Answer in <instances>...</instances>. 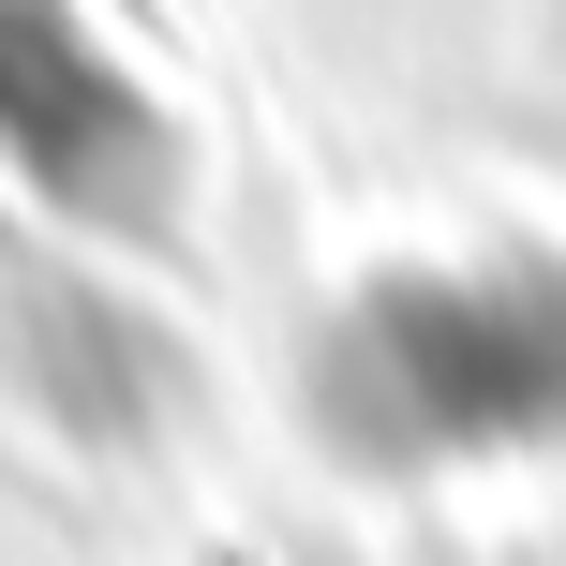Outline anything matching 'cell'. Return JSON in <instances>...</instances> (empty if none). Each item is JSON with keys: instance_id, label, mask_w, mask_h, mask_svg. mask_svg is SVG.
I'll return each mask as SVG.
<instances>
[{"instance_id": "cell-2", "label": "cell", "mask_w": 566, "mask_h": 566, "mask_svg": "<svg viewBox=\"0 0 566 566\" xmlns=\"http://www.w3.org/2000/svg\"><path fill=\"white\" fill-rule=\"evenodd\" d=\"M0 165H15L45 209L105 224V239H149L179 209L165 105L119 75V45L75 15V0H0Z\"/></svg>"}, {"instance_id": "cell-1", "label": "cell", "mask_w": 566, "mask_h": 566, "mask_svg": "<svg viewBox=\"0 0 566 566\" xmlns=\"http://www.w3.org/2000/svg\"><path fill=\"white\" fill-rule=\"evenodd\" d=\"M373 448H522L566 432V269H402L328 358V418Z\"/></svg>"}]
</instances>
